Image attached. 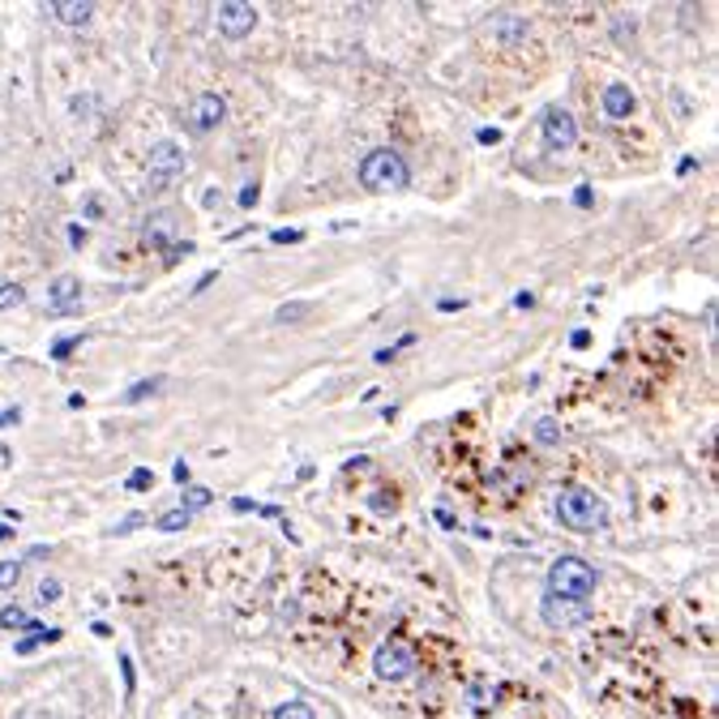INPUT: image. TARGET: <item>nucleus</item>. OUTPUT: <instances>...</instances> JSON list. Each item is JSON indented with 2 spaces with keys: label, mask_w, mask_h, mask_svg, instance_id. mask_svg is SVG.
Segmentation results:
<instances>
[{
  "label": "nucleus",
  "mask_w": 719,
  "mask_h": 719,
  "mask_svg": "<svg viewBox=\"0 0 719 719\" xmlns=\"http://www.w3.org/2000/svg\"><path fill=\"white\" fill-rule=\"evenodd\" d=\"M0 625H4V630H26V634H39V630H43L39 621H31V616L22 613L18 604H9V608L0 613Z\"/></svg>",
  "instance_id": "nucleus-15"
},
{
  "label": "nucleus",
  "mask_w": 719,
  "mask_h": 719,
  "mask_svg": "<svg viewBox=\"0 0 719 719\" xmlns=\"http://www.w3.org/2000/svg\"><path fill=\"white\" fill-rule=\"evenodd\" d=\"M60 638V630H39V634H26V638H18V655H31L35 647H43V643H56Z\"/></svg>",
  "instance_id": "nucleus-19"
},
{
  "label": "nucleus",
  "mask_w": 719,
  "mask_h": 719,
  "mask_svg": "<svg viewBox=\"0 0 719 719\" xmlns=\"http://www.w3.org/2000/svg\"><path fill=\"white\" fill-rule=\"evenodd\" d=\"M240 206H245V211L248 206H257V180H248L245 189H240Z\"/></svg>",
  "instance_id": "nucleus-29"
},
{
  "label": "nucleus",
  "mask_w": 719,
  "mask_h": 719,
  "mask_svg": "<svg viewBox=\"0 0 719 719\" xmlns=\"http://www.w3.org/2000/svg\"><path fill=\"white\" fill-rule=\"evenodd\" d=\"M184 523H189V514H184V509H172V514L158 518V531H180Z\"/></svg>",
  "instance_id": "nucleus-24"
},
{
  "label": "nucleus",
  "mask_w": 719,
  "mask_h": 719,
  "mask_svg": "<svg viewBox=\"0 0 719 719\" xmlns=\"http://www.w3.org/2000/svg\"><path fill=\"white\" fill-rule=\"evenodd\" d=\"M56 599H60V582L43 579V582H39V604H56Z\"/></svg>",
  "instance_id": "nucleus-25"
},
{
  "label": "nucleus",
  "mask_w": 719,
  "mask_h": 719,
  "mask_svg": "<svg viewBox=\"0 0 719 719\" xmlns=\"http://www.w3.org/2000/svg\"><path fill=\"white\" fill-rule=\"evenodd\" d=\"M77 300H82V279H73V274H60V279L48 287V304H52L56 313H73Z\"/></svg>",
  "instance_id": "nucleus-12"
},
{
  "label": "nucleus",
  "mask_w": 719,
  "mask_h": 719,
  "mask_svg": "<svg viewBox=\"0 0 719 719\" xmlns=\"http://www.w3.org/2000/svg\"><path fill=\"white\" fill-rule=\"evenodd\" d=\"M492 35L501 39V43H523L526 22L523 18H492Z\"/></svg>",
  "instance_id": "nucleus-14"
},
{
  "label": "nucleus",
  "mask_w": 719,
  "mask_h": 719,
  "mask_svg": "<svg viewBox=\"0 0 719 719\" xmlns=\"http://www.w3.org/2000/svg\"><path fill=\"white\" fill-rule=\"evenodd\" d=\"M223 116H228V103L219 94H197L193 107H189V129L193 133H211V129L223 124Z\"/></svg>",
  "instance_id": "nucleus-10"
},
{
  "label": "nucleus",
  "mask_w": 719,
  "mask_h": 719,
  "mask_svg": "<svg viewBox=\"0 0 719 719\" xmlns=\"http://www.w3.org/2000/svg\"><path fill=\"white\" fill-rule=\"evenodd\" d=\"M570 343H574V347H587V343H591V334H587V330H574V334H570Z\"/></svg>",
  "instance_id": "nucleus-38"
},
{
  "label": "nucleus",
  "mask_w": 719,
  "mask_h": 719,
  "mask_svg": "<svg viewBox=\"0 0 719 719\" xmlns=\"http://www.w3.org/2000/svg\"><path fill=\"white\" fill-rule=\"evenodd\" d=\"M184 175V150L175 146V141H155L150 146V163H146V184H150V193H163L167 184H175Z\"/></svg>",
  "instance_id": "nucleus-4"
},
{
  "label": "nucleus",
  "mask_w": 719,
  "mask_h": 719,
  "mask_svg": "<svg viewBox=\"0 0 719 719\" xmlns=\"http://www.w3.org/2000/svg\"><path fill=\"white\" fill-rule=\"evenodd\" d=\"M270 240H274V245H296V240H304V231H300V228H292V231H274Z\"/></svg>",
  "instance_id": "nucleus-28"
},
{
  "label": "nucleus",
  "mask_w": 719,
  "mask_h": 719,
  "mask_svg": "<svg viewBox=\"0 0 719 719\" xmlns=\"http://www.w3.org/2000/svg\"><path fill=\"white\" fill-rule=\"evenodd\" d=\"M535 437H540V441H548V445H553V441L562 437V428H557V424H553V420H540V424H535Z\"/></svg>",
  "instance_id": "nucleus-26"
},
{
  "label": "nucleus",
  "mask_w": 719,
  "mask_h": 719,
  "mask_svg": "<svg viewBox=\"0 0 719 719\" xmlns=\"http://www.w3.org/2000/svg\"><path fill=\"white\" fill-rule=\"evenodd\" d=\"M373 672L382 677V681H407L411 672H416V651L407 647L403 638H386L377 655H373Z\"/></svg>",
  "instance_id": "nucleus-5"
},
{
  "label": "nucleus",
  "mask_w": 719,
  "mask_h": 719,
  "mask_svg": "<svg viewBox=\"0 0 719 719\" xmlns=\"http://www.w3.org/2000/svg\"><path fill=\"white\" fill-rule=\"evenodd\" d=\"M407 180H411V167L403 163L399 150H390V146H377L364 155L360 163V184L369 189V193H390V189H403Z\"/></svg>",
  "instance_id": "nucleus-1"
},
{
  "label": "nucleus",
  "mask_w": 719,
  "mask_h": 719,
  "mask_svg": "<svg viewBox=\"0 0 719 719\" xmlns=\"http://www.w3.org/2000/svg\"><path fill=\"white\" fill-rule=\"evenodd\" d=\"M599 107H604V116H608V121H630L634 107H638V99H634V90L625 86V82H613V86H604Z\"/></svg>",
  "instance_id": "nucleus-11"
},
{
  "label": "nucleus",
  "mask_w": 719,
  "mask_h": 719,
  "mask_svg": "<svg viewBox=\"0 0 719 719\" xmlns=\"http://www.w3.org/2000/svg\"><path fill=\"white\" fill-rule=\"evenodd\" d=\"M599 587V574L582 557H557L548 565V596H562V599H582Z\"/></svg>",
  "instance_id": "nucleus-2"
},
{
  "label": "nucleus",
  "mask_w": 719,
  "mask_h": 719,
  "mask_svg": "<svg viewBox=\"0 0 719 719\" xmlns=\"http://www.w3.org/2000/svg\"><path fill=\"white\" fill-rule=\"evenodd\" d=\"M52 13H56L60 22H65V26H86L94 9H90L86 0H56V4H52Z\"/></svg>",
  "instance_id": "nucleus-13"
},
{
  "label": "nucleus",
  "mask_w": 719,
  "mask_h": 719,
  "mask_svg": "<svg viewBox=\"0 0 719 719\" xmlns=\"http://www.w3.org/2000/svg\"><path fill=\"white\" fill-rule=\"evenodd\" d=\"M48 553H52V548H43V544H35V548H31V553H26V557H31V562H43V557H48Z\"/></svg>",
  "instance_id": "nucleus-40"
},
{
  "label": "nucleus",
  "mask_w": 719,
  "mask_h": 719,
  "mask_svg": "<svg viewBox=\"0 0 719 719\" xmlns=\"http://www.w3.org/2000/svg\"><path fill=\"white\" fill-rule=\"evenodd\" d=\"M574 138H579V124H574V116H570L562 103L548 107V112H544V146H548V150H570V146H574Z\"/></svg>",
  "instance_id": "nucleus-9"
},
{
  "label": "nucleus",
  "mask_w": 719,
  "mask_h": 719,
  "mask_svg": "<svg viewBox=\"0 0 719 719\" xmlns=\"http://www.w3.org/2000/svg\"><path fill=\"white\" fill-rule=\"evenodd\" d=\"M274 719H317V711L309 702L292 698V702H283V706H274Z\"/></svg>",
  "instance_id": "nucleus-17"
},
{
  "label": "nucleus",
  "mask_w": 719,
  "mask_h": 719,
  "mask_svg": "<svg viewBox=\"0 0 719 719\" xmlns=\"http://www.w3.org/2000/svg\"><path fill=\"white\" fill-rule=\"evenodd\" d=\"M18 420H22L18 407H4V411H0V428H4V424H18Z\"/></svg>",
  "instance_id": "nucleus-33"
},
{
  "label": "nucleus",
  "mask_w": 719,
  "mask_h": 719,
  "mask_svg": "<svg viewBox=\"0 0 719 719\" xmlns=\"http://www.w3.org/2000/svg\"><path fill=\"white\" fill-rule=\"evenodd\" d=\"M304 313H309V304H300V300H296V304H283V309H279V321H300Z\"/></svg>",
  "instance_id": "nucleus-27"
},
{
  "label": "nucleus",
  "mask_w": 719,
  "mask_h": 719,
  "mask_svg": "<svg viewBox=\"0 0 719 719\" xmlns=\"http://www.w3.org/2000/svg\"><path fill=\"white\" fill-rule=\"evenodd\" d=\"M9 531H13V526H9V523H0V540H9Z\"/></svg>",
  "instance_id": "nucleus-44"
},
{
  "label": "nucleus",
  "mask_w": 719,
  "mask_h": 719,
  "mask_svg": "<svg viewBox=\"0 0 719 719\" xmlns=\"http://www.w3.org/2000/svg\"><path fill=\"white\" fill-rule=\"evenodd\" d=\"M86 214H90V219H99V214H103V211H99V197H86Z\"/></svg>",
  "instance_id": "nucleus-43"
},
{
  "label": "nucleus",
  "mask_w": 719,
  "mask_h": 719,
  "mask_svg": "<svg viewBox=\"0 0 719 719\" xmlns=\"http://www.w3.org/2000/svg\"><path fill=\"white\" fill-rule=\"evenodd\" d=\"M18 579H22V562H0V591L18 587Z\"/></svg>",
  "instance_id": "nucleus-21"
},
{
  "label": "nucleus",
  "mask_w": 719,
  "mask_h": 719,
  "mask_svg": "<svg viewBox=\"0 0 719 719\" xmlns=\"http://www.w3.org/2000/svg\"><path fill=\"white\" fill-rule=\"evenodd\" d=\"M373 509H390V514H394L399 501H394V497H373Z\"/></svg>",
  "instance_id": "nucleus-35"
},
{
  "label": "nucleus",
  "mask_w": 719,
  "mask_h": 719,
  "mask_svg": "<svg viewBox=\"0 0 719 719\" xmlns=\"http://www.w3.org/2000/svg\"><path fill=\"white\" fill-rule=\"evenodd\" d=\"M69 245H73V248L86 245V228H82V223H69Z\"/></svg>",
  "instance_id": "nucleus-30"
},
{
  "label": "nucleus",
  "mask_w": 719,
  "mask_h": 719,
  "mask_svg": "<svg viewBox=\"0 0 719 719\" xmlns=\"http://www.w3.org/2000/svg\"><path fill=\"white\" fill-rule=\"evenodd\" d=\"M163 386V377H146V382H138V386H129L121 394V403L124 407H133V403H141V399H146V394H155V390Z\"/></svg>",
  "instance_id": "nucleus-16"
},
{
  "label": "nucleus",
  "mask_w": 719,
  "mask_h": 719,
  "mask_svg": "<svg viewBox=\"0 0 719 719\" xmlns=\"http://www.w3.org/2000/svg\"><path fill=\"white\" fill-rule=\"evenodd\" d=\"M150 484H155V472H146V467H138V472L124 480V489H133V492H146Z\"/></svg>",
  "instance_id": "nucleus-22"
},
{
  "label": "nucleus",
  "mask_w": 719,
  "mask_h": 719,
  "mask_svg": "<svg viewBox=\"0 0 719 719\" xmlns=\"http://www.w3.org/2000/svg\"><path fill=\"white\" fill-rule=\"evenodd\" d=\"M141 523H146V514H129V523L116 526V535H124V531H133V526H141Z\"/></svg>",
  "instance_id": "nucleus-32"
},
{
  "label": "nucleus",
  "mask_w": 719,
  "mask_h": 719,
  "mask_svg": "<svg viewBox=\"0 0 719 719\" xmlns=\"http://www.w3.org/2000/svg\"><path fill=\"white\" fill-rule=\"evenodd\" d=\"M514 309H535V296H531V292H518V296H514Z\"/></svg>",
  "instance_id": "nucleus-34"
},
{
  "label": "nucleus",
  "mask_w": 719,
  "mask_h": 719,
  "mask_svg": "<svg viewBox=\"0 0 719 719\" xmlns=\"http://www.w3.org/2000/svg\"><path fill=\"white\" fill-rule=\"evenodd\" d=\"M22 300H26V292H22L18 283H0V313H4V309H18Z\"/></svg>",
  "instance_id": "nucleus-20"
},
{
  "label": "nucleus",
  "mask_w": 719,
  "mask_h": 719,
  "mask_svg": "<svg viewBox=\"0 0 719 719\" xmlns=\"http://www.w3.org/2000/svg\"><path fill=\"white\" fill-rule=\"evenodd\" d=\"M557 518H562V526L587 535V531H599V526H604L608 509H604V501H599L591 489H565L562 497H557Z\"/></svg>",
  "instance_id": "nucleus-3"
},
{
  "label": "nucleus",
  "mask_w": 719,
  "mask_h": 719,
  "mask_svg": "<svg viewBox=\"0 0 719 719\" xmlns=\"http://www.w3.org/2000/svg\"><path fill=\"white\" fill-rule=\"evenodd\" d=\"M437 309L441 313H458V309H467V300H441Z\"/></svg>",
  "instance_id": "nucleus-37"
},
{
  "label": "nucleus",
  "mask_w": 719,
  "mask_h": 719,
  "mask_svg": "<svg viewBox=\"0 0 719 719\" xmlns=\"http://www.w3.org/2000/svg\"><path fill=\"white\" fill-rule=\"evenodd\" d=\"M73 347H82V334H69V338H60V343L52 347V360H69Z\"/></svg>",
  "instance_id": "nucleus-23"
},
{
  "label": "nucleus",
  "mask_w": 719,
  "mask_h": 719,
  "mask_svg": "<svg viewBox=\"0 0 719 719\" xmlns=\"http://www.w3.org/2000/svg\"><path fill=\"white\" fill-rule=\"evenodd\" d=\"M480 141H484V146H492V141H501V133H497V129H480Z\"/></svg>",
  "instance_id": "nucleus-39"
},
{
  "label": "nucleus",
  "mask_w": 719,
  "mask_h": 719,
  "mask_svg": "<svg viewBox=\"0 0 719 719\" xmlns=\"http://www.w3.org/2000/svg\"><path fill=\"white\" fill-rule=\"evenodd\" d=\"M437 523L445 526V531H454V526H458V518H454V514H450V509H437Z\"/></svg>",
  "instance_id": "nucleus-36"
},
{
  "label": "nucleus",
  "mask_w": 719,
  "mask_h": 719,
  "mask_svg": "<svg viewBox=\"0 0 719 719\" xmlns=\"http://www.w3.org/2000/svg\"><path fill=\"white\" fill-rule=\"evenodd\" d=\"M540 616H544L553 630H570V625H582L591 613H587V604H582V599L544 596V604H540Z\"/></svg>",
  "instance_id": "nucleus-8"
},
{
  "label": "nucleus",
  "mask_w": 719,
  "mask_h": 719,
  "mask_svg": "<svg viewBox=\"0 0 719 719\" xmlns=\"http://www.w3.org/2000/svg\"><path fill=\"white\" fill-rule=\"evenodd\" d=\"M211 501H214V492H211V489H184V506H180V509H184V514L193 518L197 509H206Z\"/></svg>",
  "instance_id": "nucleus-18"
},
{
  "label": "nucleus",
  "mask_w": 719,
  "mask_h": 719,
  "mask_svg": "<svg viewBox=\"0 0 719 719\" xmlns=\"http://www.w3.org/2000/svg\"><path fill=\"white\" fill-rule=\"evenodd\" d=\"M574 202H579V206H591V189H587V184H582L579 193H574Z\"/></svg>",
  "instance_id": "nucleus-41"
},
{
  "label": "nucleus",
  "mask_w": 719,
  "mask_h": 719,
  "mask_svg": "<svg viewBox=\"0 0 719 719\" xmlns=\"http://www.w3.org/2000/svg\"><path fill=\"white\" fill-rule=\"evenodd\" d=\"M214 22H219V35L223 39H245V35H253V26H257V9L245 4V0H228V4H219Z\"/></svg>",
  "instance_id": "nucleus-6"
},
{
  "label": "nucleus",
  "mask_w": 719,
  "mask_h": 719,
  "mask_svg": "<svg viewBox=\"0 0 719 719\" xmlns=\"http://www.w3.org/2000/svg\"><path fill=\"white\" fill-rule=\"evenodd\" d=\"M202 202H206V206H219V202H223V193H219V189H206V197H202Z\"/></svg>",
  "instance_id": "nucleus-42"
},
{
  "label": "nucleus",
  "mask_w": 719,
  "mask_h": 719,
  "mask_svg": "<svg viewBox=\"0 0 719 719\" xmlns=\"http://www.w3.org/2000/svg\"><path fill=\"white\" fill-rule=\"evenodd\" d=\"M172 472H175V484H189V475H193V472H189V463H184V458H175V467H172Z\"/></svg>",
  "instance_id": "nucleus-31"
},
{
  "label": "nucleus",
  "mask_w": 719,
  "mask_h": 719,
  "mask_svg": "<svg viewBox=\"0 0 719 719\" xmlns=\"http://www.w3.org/2000/svg\"><path fill=\"white\" fill-rule=\"evenodd\" d=\"M141 245L155 248V253H172V245H180V236H175V214L172 211H150V219L141 223Z\"/></svg>",
  "instance_id": "nucleus-7"
}]
</instances>
